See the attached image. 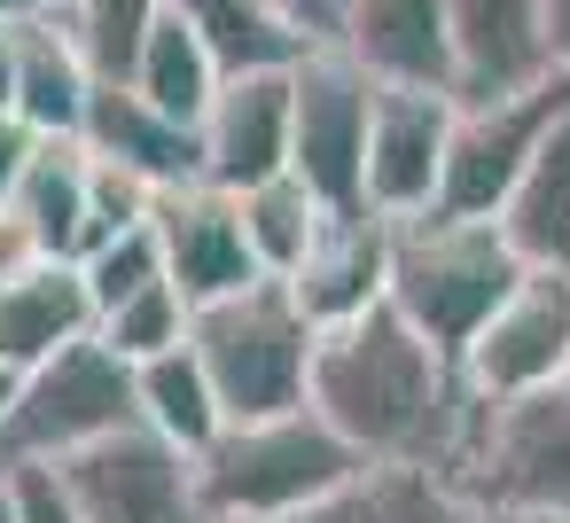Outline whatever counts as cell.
<instances>
[{"label":"cell","instance_id":"1","mask_svg":"<svg viewBox=\"0 0 570 523\" xmlns=\"http://www.w3.org/2000/svg\"><path fill=\"white\" fill-rule=\"evenodd\" d=\"M367 468H461L484 398L461 383V359L414 336L391 305L344 320L313 352L305 398Z\"/></svg>","mask_w":570,"mask_h":523},{"label":"cell","instance_id":"2","mask_svg":"<svg viewBox=\"0 0 570 523\" xmlns=\"http://www.w3.org/2000/svg\"><path fill=\"white\" fill-rule=\"evenodd\" d=\"M367 461L313 414H266V422H227L196 453V492L212 523H289V515H328V500L360 476Z\"/></svg>","mask_w":570,"mask_h":523},{"label":"cell","instance_id":"3","mask_svg":"<svg viewBox=\"0 0 570 523\" xmlns=\"http://www.w3.org/2000/svg\"><path fill=\"white\" fill-rule=\"evenodd\" d=\"M523 282V258L508 250L500 219H453V211H422V219H391V289L383 305L430 336L438 352H469L476 328L508 305V289Z\"/></svg>","mask_w":570,"mask_h":523},{"label":"cell","instance_id":"4","mask_svg":"<svg viewBox=\"0 0 570 523\" xmlns=\"http://www.w3.org/2000/svg\"><path fill=\"white\" fill-rule=\"evenodd\" d=\"M227 422H266V414H297L313 398V352L321 328L305 320V305L282 282H258L227 305H204L188 328Z\"/></svg>","mask_w":570,"mask_h":523},{"label":"cell","instance_id":"5","mask_svg":"<svg viewBox=\"0 0 570 523\" xmlns=\"http://www.w3.org/2000/svg\"><path fill=\"white\" fill-rule=\"evenodd\" d=\"M134 422H141V406H134V367H126L102 336H87V344H71V352H56L48 367L24 375V398H17L9 430H0V468H24V461L63 468L71 453L118 437V430H134Z\"/></svg>","mask_w":570,"mask_h":523},{"label":"cell","instance_id":"6","mask_svg":"<svg viewBox=\"0 0 570 523\" xmlns=\"http://www.w3.org/2000/svg\"><path fill=\"white\" fill-rule=\"evenodd\" d=\"M492 515H562L570 523V383L476 414L469 461L453 468Z\"/></svg>","mask_w":570,"mask_h":523},{"label":"cell","instance_id":"7","mask_svg":"<svg viewBox=\"0 0 570 523\" xmlns=\"http://www.w3.org/2000/svg\"><path fill=\"white\" fill-rule=\"evenodd\" d=\"M570 110V71L523 87V95H492V102H453V141H445V188L438 211L453 219H500L515 180L531 172L539 141L554 134V118Z\"/></svg>","mask_w":570,"mask_h":523},{"label":"cell","instance_id":"8","mask_svg":"<svg viewBox=\"0 0 570 523\" xmlns=\"http://www.w3.org/2000/svg\"><path fill=\"white\" fill-rule=\"evenodd\" d=\"M367 126H375V79L321 48L297 63V118H289V180L321 211H367Z\"/></svg>","mask_w":570,"mask_h":523},{"label":"cell","instance_id":"9","mask_svg":"<svg viewBox=\"0 0 570 523\" xmlns=\"http://www.w3.org/2000/svg\"><path fill=\"white\" fill-rule=\"evenodd\" d=\"M461 383L484 406L508 398H539L570 383V274H539L523 266V282L508 289V305L476 328V344L461 352Z\"/></svg>","mask_w":570,"mask_h":523},{"label":"cell","instance_id":"10","mask_svg":"<svg viewBox=\"0 0 570 523\" xmlns=\"http://www.w3.org/2000/svg\"><path fill=\"white\" fill-rule=\"evenodd\" d=\"M63 484H71L87 523H212L204 492H196V461L180 445L149 437L141 422L87 445V453H71Z\"/></svg>","mask_w":570,"mask_h":523},{"label":"cell","instance_id":"11","mask_svg":"<svg viewBox=\"0 0 570 523\" xmlns=\"http://www.w3.org/2000/svg\"><path fill=\"white\" fill-rule=\"evenodd\" d=\"M157 243H165V282L204 313V305H227L243 289L266 282L250 235H243V196L212 188V180H180L157 196Z\"/></svg>","mask_w":570,"mask_h":523},{"label":"cell","instance_id":"12","mask_svg":"<svg viewBox=\"0 0 570 523\" xmlns=\"http://www.w3.org/2000/svg\"><path fill=\"white\" fill-rule=\"evenodd\" d=\"M445 141H453V95H430V87H375L367 211H375V219H422V211H438Z\"/></svg>","mask_w":570,"mask_h":523},{"label":"cell","instance_id":"13","mask_svg":"<svg viewBox=\"0 0 570 523\" xmlns=\"http://www.w3.org/2000/svg\"><path fill=\"white\" fill-rule=\"evenodd\" d=\"M289 118H297V71H235L219 102L204 110V180L243 196L258 180L289 172Z\"/></svg>","mask_w":570,"mask_h":523},{"label":"cell","instance_id":"14","mask_svg":"<svg viewBox=\"0 0 570 523\" xmlns=\"http://www.w3.org/2000/svg\"><path fill=\"white\" fill-rule=\"evenodd\" d=\"M445 17H453V63H461L453 102H492L554 79L547 0H445Z\"/></svg>","mask_w":570,"mask_h":523},{"label":"cell","instance_id":"15","mask_svg":"<svg viewBox=\"0 0 570 523\" xmlns=\"http://www.w3.org/2000/svg\"><path fill=\"white\" fill-rule=\"evenodd\" d=\"M344 56H352L375 87H430V95H453V87H461L445 0H352Z\"/></svg>","mask_w":570,"mask_h":523},{"label":"cell","instance_id":"16","mask_svg":"<svg viewBox=\"0 0 570 523\" xmlns=\"http://www.w3.org/2000/svg\"><path fill=\"white\" fill-rule=\"evenodd\" d=\"M282 289L305 305V320L321 336L344 328V320H360V313H375L383 289H391V219H375V211H328L321 243L305 250V266Z\"/></svg>","mask_w":570,"mask_h":523},{"label":"cell","instance_id":"17","mask_svg":"<svg viewBox=\"0 0 570 523\" xmlns=\"http://www.w3.org/2000/svg\"><path fill=\"white\" fill-rule=\"evenodd\" d=\"M87 336H95V297H87L79 258H40L32 274L0 282V359L17 375L48 367L56 352H71Z\"/></svg>","mask_w":570,"mask_h":523},{"label":"cell","instance_id":"18","mask_svg":"<svg viewBox=\"0 0 570 523\" xmlns=\"http://www.w3.org/2000/svg\"><path fill=\"white\" fill-rule=\"evenodd\" d=\"M95 71L79 56V40L63 32V17H32L17 24V126H32L40 141H79L87 134V110H95Z\"/></svg>","mask_w":570,"mask_h":523},{"label":"cell","instance_id":"19","mask_svg":"<svg viewBox=\"0 0 570 523\" xmlns=\"http://www.w3.org/2000/svg\"><path fill=\"white\" fill-rule=\"evenodd\" d=\"M87 157H110L126 172H141L149 188H180V180H204V141L196 126H173L165 110H149L134 87H95V110H87Z\"/></svg>","mask_w":570,"mask_h":523},{"label":"cell","instance_id":"20","mask_svg":"<svg viewBox=\"0 0 570 523\" xmlns=\"http://www.w3.org/2000/svg\"><path fill=\"white\" fill-rule=\"evenodd\" d=\"M500 235L523 266L539 274H570V110L554 118V134L539 141L531 172L515 180L508 211H500Z\"/></svg>","mask_w":570,"mask_h":523},{"label":"cell","instance_id":"21","mask_svg":"<svg viewBox=\"0 0 570 523\" xmlns=\"http://www.w3.org/2000/svg\"><path fill=\"white\" fill-rule=\"evenodd\" d=\"M321 523H492V507L445 468H360Z\"/></svg>","mask_w":570,"mask_h":523},{"label":"cell","instance_id":"22","mask_svg":"<svg viewBox=\"0 0 570 523\" xmlns=\"http://www.w3.org/2000/svg\"><path fill=\"white\" fill-rule=\"evenodd\" d=\"M149 110H165L173 126H204V110L219 102V87H227V71H219V56L204 48V32L180 17V9H165V24L149 32V48H141V63H134V79H126Z\"/></svg>","mask_w":570,"mask_h":523},{"label":"cell","instance_id":"23","mask_svg":"<svg viewBox=\"0 0 570 523\" xmlns=\"http://www.w3.org/2000/svg\"><path fill=\"white\" fill-rule=\"evenodd\" d=\"M134 406H141V430H149V437H165V445H180L188 461L227 430V406H219V391H212V375H204L196 344H180V352H165V359L134 367Z\"/></svg>","mask_w":570,"mask_h":523},{"label":"cell","instance_id":"24","mask_svg":"<svg viewBox=\"0 0 570 523\" xmlns=\"http://www.w3.org/2000/svg\"><path fill=\"white\" fill-rule=\"evenodd\" d=\"M9 211L32 227L48 258H79L87 250V141H40Z\"/></svg>","mask_w":570,"mask_h":523},{"label":"cell","instance_id":"25","mask_svg":"<svg viewBox=\"0 0 570 523\" xmlns=\"http://www.w3.org/2000/svg\"><path fill=\"white\" fill-rule=\"evenodd\" d=\"M173 9L204 32V48L219 56V71H297L313 48L282 24L274 0H173Z\"/></svg>","mask_w":570,"mask_h":523},{"label":"cell","instance_id":"26","mask_svg":"<svg viewBox=\"0 0 570 523\" xmlns=\"http://www.w3.org/2000/svg\"><path fill=\"white\" fill-rule=\"evenodd\" d=\"M165 9L173 0H63V32L79 40V56H87V71L102 79V87H126L134 79V63H141V48H149V32L165 24Z\"/></svg>","mask_w":570,"mask_h":523},{"label":"cell","instance_id":"27","mask_svg":"<svg viewBox=\"0 0 570 523\" xmlns=\"http://www.w3.org/2000/svg\"><path fill=\"white\" fill-rule=\"evenodd\" d=\"M321 227H328V211L305 196V180H258V188H243V235H250V250H258V266H266V282H289L297 266H305V250L321 243Z\"/></svg>","mask_w":570,"mask_h":523},{"label":"cell","instance_id":"28","mask_svg":"<svg viewBox=\"0 0 570 523\" xmlns=\"http://www.w3.org/2000/svg\"><path fill=\"white\" fill-rule=\"evenodd\" d=\"M188 328H196V305H188L173 282H157V289H141V297H126L118 313H102V320H95V336H102L126 367H149V359L180 352V344H188Z\"/></svg>","mask_w":570,"mask_h":523},{"label":"cell","instance_id":"29","mask_svg":"<svg viewBox=\"0 0 570 523\" xmlns=\"http://www.w3.org/2000/svg\"><path fill=\"white\" fill-rule=\"evenodd\" d=\"M79 274H87V297H95V320H102V313H118L126 297H141V289L165 282V243H157V227H126V235L95 243V250L79 258Z\"/></svg>","mask_w":570,"mask_h":523},{"label":"cell","instance_id":"30","mask_svg":"<svg viewBox=\"0 0 570 523\" xmlns=\"http://www.w3.org/2000/svg\"><path fill=\"white\" fill-rule=\"evenodd\" d=\"M157 196H165V188H149L141 172H126V165H110V157H87V250L110 243V235H126V227H149V219H157ZM87 250H79V258H87Z\"/></svg>","mask_w":570,"mask_h":523},{"label":"cell","instance_id":"31","mask_svg":"<svg viewBox=\"0 0 570 523\" xmlns=\"http://www.w3.org/2000/svg\"><path fill=\"white\" fill-rule=\"evenodd\" d=\"M9 476H17V523H87L79 500H71V484H63V468L24 461V468H9Z\"/></svg>","mask_w":570,"mask_h":523},{"label":"cell","instance_id":"32","mask_svg":"<svg viewBox=\"0 0 570 523\" xmlns=\"http://www.w3.org/2000/svg\"><path fill=\"white\" fill-rule=\"evenodd\" d=\"M282 24L321 56V48H344V17H352V0H274Z\"/></svg>","mask_w":570,"mask_h":523},{"label":"cell","instance_id":"33","mask_svg":"<svg viewBox=\"0 0 570 523\" xmlns=\"http://www.w3.org/2000/svg\"><path fill=\"white\" fill-rule=\"evenodd\" d=\"M40 258H48V250L32 243V227H24V219H17L9 204H0V282H17V274H32Z\"/></svg>","mask_w":570,"mask_h":523},{"label":"cell","instance_id":"34","mask_svg":"<svg viewBox=\"0 0 570 523\" xmlns=\"http://www.w3.org/2000/svg\"><path fill=\"white\" fill-rule=\"evenodd\" d=\"M32 149H40V134H32V126L0 118V204L17 196V180H24V165H32Z\"/></svg>","mask_w":570,"mask_h":523},{"label":"cell","instance_id":"35","mask_svg":"<svg viewBox=\"0 0 570 523\" xmlns=\"http://www.w3.org/2000/svg\"><path fill=\"white\" fill-rule=\"evenodd\" d=\"M17 110V24H0V118Z\"/></svg>","mask_w":570,"mask_h":523},{"label":"cell","instance_id":"36","mask_svg":"<svg viewBox=\"0 0 570 523\" xmlns=\"http://www.w3.org/2000/svg\"><path fill=\"white\" fill-rule=\"evenodd\" d=\"M547 48H554V71H570V0H547Z\"/></svg>","mask_w":570,"mask_h":523},{"label":"cell","instance_id":"37","mask_svg":"<svg viewBox=\"0 0 570 523\" xmlns=\"http://www.w3.org/2000/svg\"><path fill=\"white\" fill-rule=\"evenodd\" d=\"M17 398H24V375L0 359V430H9V414H17Z\"/></svg>","mask_w":570,"mask_h":523},{"label":"cell","instance_id":"38","mask_svg":"<svg viewBox=\"0 0 570 523\" xmlns=\"http://www.w3.org/2000/svg\"><path fill=\"white\" fill-rule=\"evenodd\" d=\"M32 17H48V0H0V24H32Z\"/></svg>","mask_w":570,"mask_h":523},{"label":"cell","instance_id":"39","mask_svg":"<svg viewBox=\"0 0 570 523\" xmlns=\"http://www.w3.org/2000/svg\"><path fill=\"white\" fill-rule=\"evenodd\" d=\"M0 523H17V476L0 468Z\"/></svg>","mask_w":570,"mask_h":523},{"label":"cell","instance_id":"40","mask_svg":"<svg viewBox=\"0 0 570 523\" xmlns=\"http://www.w3.org/2000/svg\"><path fill=\"white\" fill-rule=\"evenodd\" d=\"M492 523H562V515H492Z\"/></svg>","mask_w":570,"mask_h":523},{"label":"cell","instance_id":"41","mask_svg":"<svg viewBox=\"0 0 570 523\" xmlns=\"http://www.w3.org/2000/svg\"><path fill=\"white\" fill-rule=\"evenodd\" d=\"M289 523H321V515H289Z\"/></svg>","mask_w":570,"mask_h":523},{"label":"cell","instance_id":"42","mask_svg":"<svg viewBox=\"0 0 570 523\" xmlns=\"http://www.w3.org/2000/svg\"><path fill=\"white\" fill-rule=\"evenodd\" d=\"M48 9H63V0H48Z\"/></svg>","mask_w":570,"mask_h":523}]
</instances>
